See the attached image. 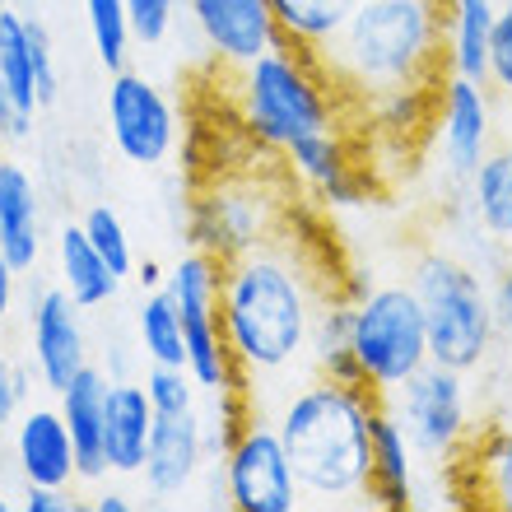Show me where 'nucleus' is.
<instances>
[{
    "label": "nucleus",
    "mask_w": 512,
    "mask_h": 512,
    "mask_svg": "<svg viewBox=\"0 0 512 512\" xmlns=\"http://www.w3.org/2000/svg\"><path fill=\"white\" fill-rule=\"evenodd\" d=\"M331 294L326 275L298 238L275 233L219 266V322L243 391L308 373L312 317Z\"/></svg>",
    "instance_id": "nucleus-1"
},
{
    "label": "nucleus",
    "mask_w": 512,
    "mask_h": 512,
    "mask_svg": "<svg viewBox=\"0 0 512 512\" xmlns=\"http://www.w3.org/2000/svg\"><path fill=\"white\" fill-rule=\"evenodd\" d=\"M373 415H378V396L359 382L303 373L298 387L280 391L270 419L289 447L303 499L322 503V508L368 503Z\"/></svg>",
    "instance_id": "nucleus-2"
},
{
    "label": "nucleus",
    "mask_w": 512,
    "mask_h": 512,
    "mask_svg": "<svg viewBox=\"0 0 512 512\" xmlns=\"http://www.w3.org/2000/svg\"><path fill=\"white\" fill-rule=\"evenodd\" d=\"M312 56L345 98V112L382 89L433 84L443 75V10L438 0H359L336 42Z\"/></svg>",
    "instance_id": "nucleus-3"
},
{
    "label": "nucleus",
    "mask_w": 512,
    "mask_h": 512,
    "mask_svg": "<svg viewBox=\"0 0 512 512\" xmlns=\"http://www.w3.org/2000/svg\"><path fill=\"white\" fill-rule=\"evenodd\" d=\"M233 75H238L233 103H238L243 131L280 159L298 140L345 126V98L326 80L322 61L294 42L280 38L270 52L238 66Z\"/></svg>",
    "instance_id": "nucleus-4"
},
{
    "label": "nucleus",
    "mask_w": 512,
    "mask_h": 512,
    "mask_svg": "<svg viewBox=\"0 0 512 512\" xmlns=\"http://www.w3.org/2000/svg\"><path fill=\"white\" fill-rule=\"evenodd\" d=\"M410 289H415L424 326H429V364L475 373L489 364L499 345L494 331V308H489V280L452 247H424L410 266Z\"/></svg>",
    "instance_id": "nucleus-5"
},
{
    "label": "nucleus",
    "mask_w": 512,
    "mask_h": 512,
    "mask_svg": "<svg viewBox=\"0 0 512 512\" xmlns=\"http://www.w3.org/2000/svg\"><path fill=\"white\" fill-rule=\"evenodd\" d=\"M350 350L359 382L373 396H391L429 364V326L410 280L368 284L350 298Z\"/></svg>",
    "instance_id": "nucleus-6"
},
{
    "label": "nucleus",
    "mask_w": 512,
    "mask_h": 512,
    "mask_svg": "<svg viewBox=\"0 0 512 512\" xmlns=\"http://www.w3.org/2000/svg\"><path fill=\"white\" fill-rule=\"evenodd\" d=\"M378 401L396 415L405 443L415 447L424 471H452V461L466 452L471 433L480 429L471 415L466 373L443 364H424L415 378L401 382L391 396H378Z\"/></svg>",
    "instance_id": "nucleus-7"
},
{
    "label": "nucleus",
    "mask_w": 512,
    "mask_h": 512,
    "mask_svg": "<svg viewBox=\"0 0 512 512\" xmlns=\"http://www.w3.org/2000/svg\"><path fill=\"white\" fill-rule=\"evenodd\" d=\"M219 256L191 247L163 270V289L173 298L177 317H182V340H187V373L201 391H233L243 387L238 364L224 340L219 322Z\"/></svg>",
    "instance_id": "nucleus-8"
},
{
    "label": "nucleus",
    "mask_w": 512,
    "mask_h": 512,
    "mask_svg": "<svg viewBox=\"0 0 512 512\" xmlns=\"http://www.w3.org/2000/svg\"><path fill=\"white\" fill-rule=\"evenodd\" d=\"M289 224L280 196L261 182V177H215L196 191L187 219V238L191 247L229 261V256L247 252V247L266 243Z\"/></svg>",
    "instance_id": "nucleus-9"
},
{
    "label": "nucleus",
    "mask_w": 512,
    "mask_h": 512,
    "mask_svg": "<svg viewBox=\"0 0 512 512\" xmlns=\"http://www.w3.org/2000/svg\"><path fill=\"white\" fill-rule=\"evenodd\" d=\"M224 489H229V508L238 512H294L303 508V485L294 475L289 447H284L280 429L266 410H256L243 419V429L233 433V443L224 447Z\"/></svg>",
    "instance_id": "nucleus-10"
},
{
    "label": "nucleus",
    "mask_w": 512,
    "mask_h": 512,
    "mask_svg": "<svg viewBox=\"0 0 512 512\" xmlns=\"http://www.w3.org/2000/svg\"><path fill=\"white\" fill-rule=\"evenodd\" d=\"M103 117H108L112 149L135 168H163L182 145L177 103L163 94V84H154L149 75H140L131 66L112 70Z\"/></svg>",
    "instance_id": "nucleus-11"
},
{
    "label": "nucleus",
    "mask_w": 512,
    "mask_h": 512,
    "mask_svg": "<svg viewBox=\"0 0 512 512\" xmlns=\"http://www.w3.org/2000/svg\"><path fill=\"white\" fill-rule=\"evenodd\" d=\"M433 154L438 168L452 182V191L466 187V177L480 168L489 149H494V103H489L485 80H466V75H438L433 84Z\"/></svg>",
    "instance_id": "nucleus-12"
},
{
    "label": "nucleus",
    "mask_w": 512,
    "mask_h": 512,
    "mask_svg": "<svg viewBox=\"0 0 512 512\" xmlns=\"http://www.w3.org/2000/svg\"><path fill=\"white\" fill-rule=\"evenodd\" d=\"M210 461H219V457L210 452L201 405H196L187 415L154 419V433H149V447H145V466H140L135 480H140L149 503H182L196 494V485H201V475Z\"/></svg>",
    "instance_id": "nucleus-13"
},
{
    "label": "nucleus",
    "mask_w": 512,
    "mask_h": 512,
    "mask_svg": "<svg viewBox=\"0 0 512 512\" xmlns=\"http://www.w3.org/2000/svg\"><path fill=\"white\" fill-rule=\"evenodd\" d=\"M89 368V331H84V308H75L61 289H42L28 308V373L42 391H61Z\"/></svg>",
    "instance_id": "nucleus-14"
},
{
    "label": "nucleus",
    "mask_w": 512,
    "mask_h": 512,
    "mask_svg": "<svg viewBox=\"0 0 512 512\" xmlns=\"http://www.w3.org/2000/svg\"><path fill=\"white\" fill-rule=\"evenodd\" d=\"M187 24L210 52V61L224 70H238L270 52L280 42V24L270 14V0H182Z\"/></svg>",
    "instance_id": "nucleus-15"
},
{
    "label": "nucleus",
    "mask_w": 512,
    "mask_h": 512,
    "mask_svg": "<svg viewBox=\"0 0 512 512\" xmlns=\"http://www.w3.org/2000/svg\"><path fill=\"white\" fill-rule=\"evenodd\" d=\"M10 461L19 485H75V447L56 405H24V415L10 429Z\"/></svg>",
    "instance_id": "nucleus-16"
},
{
    "label": "nucleus",
    "mask_w": 512,
    "mask_h": 512,
    "mask_svg": "<svg viewBox=\"0 0 512 512\" xmlns=\"http://www.w3.org/2000/svg\"><path fill=\"white\" fill-rule=\"evenodd\" d=\"M108 373L89 364L80 378L56 396V410L70 429L75 447V485H103L108 480V457H103V410H108Z\"/></svg>",
    "instance_id": "nucleus-17"
},
{
    "label": "nucleus",
    "mask_w": 512,
    "mask_h": 512,
    "mask_svg": "<svg viewBox=\"0 0 512 512\" xmlns=\"http://www.w3.org/2000/svg\"><path fill=\"white\" fill-rule=\"evenodd\" d=\"M42 243H47V224H42L38 177L28 173V163L0 159V252L24 275L42 261Z\"/></svg>",
    "instance_id": "nucleus-18"
},
{
    "label": "nucleus",
    "mask_w": 512,
    "mask_h": 512,
    "mask_svg": "<svg viewBox=\"0 0 512 512\" xmlns=\"http://www.w3.org/2000/svg\"><path fill=\"white\" fill-rule=\"evenodd\" d=\"M154 405L145 396V382L135 378H112L108 382V410H103V457H108V475L117 480H135L145 466V447L154 433Z\"/></svg>",
    "instance_id": "nucleus-19"
},
{
    "label": "nucleus",
    "mask_w": 512,
    "mask_h": 512,
    "mask_svg": "<svg viewBox=\"0 0 512 512\" xmlns=\"http://www.w3.org/2000/svg\"><path fill=\"white\" fill-rule=\"evenodd\" d=\"M452 475H457V494L466 503L512 512V429L508 424L475 429L466 452L452 461Z\"/></svg>",
    "instance_id": "nucleus-20"
},
{
    "label": "nucleus",
    "mask_w": 512,
    "mask_h": 512,
    "mask_svg": "<svg viewBox=\"0 0 512 512\" xmlns=\"http://www.w3.org/2000/svg\"><path fill=\"white\" fill-rule=\"evenodd\" d=\"M419 457L415 447L405 443L401 424L387 405L378 401V415H373V471H368V503L387 512H405L419 508Z\"/></svg>",
    "instance_id": "nucleus-21"
},
{
    "label": "nucleus",
    "mask_w": 512,
    "mask_h": 512,
    "mask_svg": "<svg viewBox=\"0 0 512 512\" xmlns=\"http://www.w3.org/2000/svg\"><path fill=\"white\" fill-rule=\"evenodd\" d=\"M466 224L480 229L499 252H512V145H494L466 187L457 191Z\"/></svg>",
    "instance_id": "nucleus-22"
},
{
    "label": "nucleus",
    "mask_w": 512,
    "mask_h": 512,
    "mask_svg": "<svg viewBox=\"0 0 512 512\" xmlns=\"http://www.w3.org/2000/svg\"><path fill=\"white\" fill-rule=\"evenodd\" d=\"M52 252H56V289H61L75 308L94 312V308H108L112 298H117L122 275H112V266L94 252V243H89L80 229V219L56 229Z\"/></svg>",
    "instance_id": "nucleus-23"
},
{
    "label": "nucleus",
    "mask_w": 512,
    "mask_h": 512,
    "mask_svg": "<svg viewBox=\"0 0 512 512\" xmlns=\"http://www.w3.org/2000/svg\"><path fill=\"white\" fill-rule=\"evenodd\" d=\"M438 10H443V70L485 80L499 0H438Z\"/></svg>",
    "instance_id": "nucleus-24"
},
{
    "label": "nucleus",
    "mask_w": 512,
    "mask_h": 512,
    "mask_svg": "<svg viewBox=\"0 0 512 512\" xmlns=\"http://www.w3.org/2000/svg\"><path fill=\"white\" fill-rule=\"evenodd\" d=\"M438 84V80H433ZM433 84H401V89H382V94L354 103V117L373 122V135L387 145H410L429 131L433 117Z\"/></svg>",
    "instance_id": "nucleus-25"
},
{
    "label": "nucleus",
    "mask_w": 512,
    "mask_h": 512,
    "mask_svg": "<svg viewBox=\"0 0 512 512\" xmlns=\"http://www.w3.org/2000/svg\"><path fill=\"white\" fill-rule=\"evenodd\" d=\"M308 373L336 378V382H359L354 350H350V294L322 298V308L312 317V336H308Z\"/></svg>",
    "instance_id": "nucleus-26"
},
{
    "label": "nucleus",
    "mask_w": 512,
    "mask_h": 512,
    "mask_svg": "<svg viewBox=\"0 0 512 512\" xmlns=\"http://www.w3.org/2000/svg\"><path fill=\"white\" fill-rule=\"evenodd\" d=\"M359 0H270V14L280 24V38L303 47V52H322L326 42L350 24Z\"/></svg>",
    "instance_id": "nucleus-27"
},
{
    "label": "nucleus",
    "mask_w": 512,
    "mask_h": 512,
    "mask_svg": "<svg viewBox=\"0 0 512 512\" xmlns=\"http://www.w3.org/2000/svg\"><path fill=\"white\" fill-rule=\"evenodd\" d=\"M135 350L145 364H182L187 368V340L168 289H145L135 303Z\"/></svg>",
    "instance_id": "nucleus-28"
},
{
    "label": "nucleus",
    "mask_w": 512,
    "mask_h": 512,
    "mask_svg": "<svg viewBox=\"0 0 512 512\" xmlns=\"http://www.w3.org/2000/svg\"><path fill=\"white\" fill-rule=\"evenodd\" d=\"M80 5H84V28H89L98 66L108 70V75L122 70L126 61H131V47H135L126 0H80Z\"/></svg>",
    "instance_id": "nucleus-29"
},
{
    "label": "nucleus",
    "mask_w": 512,
    "mask_h": 512,
    "mask_svg": "<svg viewBox=\"0 0 512 512\" xmlns=\"http://www.w3.org/2000/svg\"><path fill=\"white\" fill-rule=\"evenodd\" d=\"M80 229H84V238L94 243V252L103 256L112 266V275H135V247H131V229H126V219L112 210L108 201H94L89 210L80 215Z\"/></svg>",
    "instance_id": "nucleus-30"
},
{
    "label": "nucleus",
    "mask_w": 512,
    "mask_h": 512,
    "mask_svg": "<svg viewBox=\"0 0 512 512\" xmlns=\"http://www.w3.org/2000/svg\"><path fill=\"white\" fill-rule=\"evenodd\" d=\"M140 382H145L154 415H187V410L201 405V387L182 364H149Z\"/></svg>",
    "instance_id": "nucleus-31"
},
{
    "label": "nucleus",
    "mask_w": 512,
    "mask_h": 512,
    "mask_svg": "<svg viewBox=\"0 0 512 512\" xmlns=\"http://www.w3.org/2000/svg\"><path fill=\"white\" fill-rule=\"evenodd\" d=\"M28 42H33V80H38V103L52 108L61 98V70H56V47H52V33L42 24L38 14L28 10Z\"/></svg>",
    "instance_id": "nucleus-32"
},
{
    "label": "nucleus",
    "mask_w": 512,
    "mask_h": 512,
    "mask_svg": "<svg viewBox=\"0 0 512 512\" xmlns=\"http://www.w3.org/2000/svg\"><path fill=\"white\" fill-rule=\"evenodd\" d=\"M131 33L140 47H163L177 28V0H126Z\"/></svg>",
    "instance_id": "nucleus-33"
},
{
    "label": "nucleus",
    "mask_w": 512,
    "mask_h": 512,
    "mask_svg": "<svg viewBox=\"0 0 512 512\" xmlns=\"http://www.w3.org/2000/svg\"><path fill=\"white\" fill-rule=\"evenodd\" d=\"M28 387H33V373L24 364H14L10 354L0 350V443L10 438L14 419L24 415L28 405Z\"/></svg>",
    "instance_id": "nucleus-34"
},
{
    "label": "nucleus",
    "mask_w": 512,
    "mask_h": 512,
    "mask_svg": "<svg viewBox=\"0 0 512 512\" xmlns=\"http://www.w3.org/2000/svg\"><path fill=\"white\" fill-rule=\"evenodd\" d=\"M38 112L33 103H24L19 94H10L5 84H0V145L5 149H19L33 140V126H38Z\"/></svg>",
    "instance_id": "nucleus-35"
},
{
    "label": "nucleus",
    "mask_w": 512,
    "mask_h": 512,
    "mask_svg": "<svg viewBox=\"0 0 512 512\" xmlns=\"http://www.w3.org/2000/svg\"><path fill=\"white\" fill-rule=\"evenodd\" d=\"M489 89L512 98V10L499 5V24H494V42H489Z\"/></svg>",
    "instance_id": "nucleus-36"
},
{
    "label": "nucleus",
    "mask_w": 512,
    "mask_h": 512,
    "mask_svg": "<svg viewBox=\"0 0 512 512\" xmlns=\"http://www.w3.org/2000/svg\"><path fill=\"white\" fill-rule=\"evenodd\" d=\"M489 308H494V331L503 345H512V256H503L489 275Z\"/></svg>",
    "instance_id": "nucleus-37"
},
{
    "label": "nucleus",
    "mask_w": 512,
    "mask_h": 512,
    "mask_svg": "<svg viewBox=\"0 0 512 512\" xmlns=\"http://www.w3.org/2000/svg\"><path fill=\"white\" fill-rule=\"evenodd\" d=\"M14 508L24 512H75L80 503L70 499V489H56V485H19V499Z\"/></svg>",
    "instance_id": "nucleus-38"
},
{
    "label": "nucleus",
    "mask_w": 512,
    "mask_h": 512,
    "mask_svg": "<svg viewBox=\"0 0 512 512\" xmlns=\"http://www.w3.org/2000/svg\"><path fill=\"white\" fill-rule=\"evenodd\" d=\"M14 289H19V270H14L10 256L0 252V326L10 322V312H14Z\"/></svg>",
    "instance_id": "nucleus-39"
},
{
    "label": "nucleus",
    "mask_w": 512,
    "mask_h": 512,
    "mask_svg": "<svg viewBox=\"0 0 512 512\" xmlns=\"http://www.w3.org/2000/svg\"><path fill=\"white\" fill-rule=\"evenodd\" d=\"M89 508H94V512H131L135 503H131V494H126V489H98L94 499H89Z\"/></svg>",
    "instance_id": "nucleus-40"
},
{
    "label": "nucleus",
    "mask_w": 512,
    "mask_h": 512,
    "mask_svg": "<svg viewBox=\"0 0 512 512\" xmlns=\"http://www.w3.org/2000/svg\"><path fill=\"white\" fill-rule=\"evenodd\" d=\"M135 280H140V289H159V284H163V266H159V261H135Z\"/></svg>",
    "instance_id": "nucleus-41"
},
{
    "label": "nucleus",
    "mask_w": 512,
    "mask_h": 512,
    "mask_svg": "<svg viewBox=\"0 0 512 512\" xmlns=\"http://www.w3.org/2000/svg\"><path fill=\"white\" fill-rule=\"evenodd\" d=\"M14 508V499H10V494H0V512H10Z\"/></svg>",
    "instance_id": "nucleus-42"
},
{
    "label": "nucleus",
    "mask_w": 512,
    "mask_h": 512,
    "mask_svg": "<svg viewBox=\"0 0 512 512\" xmlns=\"http://www.w3.org/2000/svg\"><path fill=\"white\" fill-rule=\"evenodd\" d=\"M10 5H19V10H33V5H38V0H10Z\"/></svg>",
    "instance_id": "nucleus-43"
},
{
    "label": "nucleus",
    "mask_w": 512,
    "mask_h": 512,
    "mask_svg": "<svg viewBox=\"0 0 512 512\" xmlns=\"http://www.w3.org/2000/svg\"><path fill=\"white\" fill-rule=\"evenodd\" d=\"M499 5H503V10H512V0H499Z\"/></svg>",
    "instance_id": "nucleus-44"
},
{
    "label": "nucleus",
    "mask_w": 512,
    "mask_h": 512,
    "mask_svg": "<svg viewBox=\"0 0 512 512\" xmlns=\"http://www.w3.org/2000/svg\"><path fill=\"white\" fill-rule=\"evenodd\" d=\"M0 5H10V0H0Z\"/></svg>",
    "instance_id": "nucleus-45"
}]
</instances>
